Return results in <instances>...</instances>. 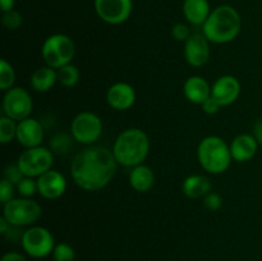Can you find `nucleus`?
Wrapping results in <instances>:
<instances>
[{"label":"nucleus","mask_w":262,"mask_h":261,"mask_svg":"<svg viewBox=\"0 0 262 261\" xmlns=\"http://www.w3.org/2000/svg\"><path fill=\"white\" fill-rule=\"evenodd\" d=\"M118 163L114 154L105 146L91 145L78 151L71 163L74 183L87 192L104 189L114 178Z\"/></svg>","instance_id":"f257e3e1"},{"label":"nucleus","mask_w":262,"mask_h":261,"mask_svg":"<svg viewBox=\"0 0 262 261\" xmlns=\"http://www.w3.org/2000/svg\"><path fill=\"white\" fill-rule=\"evenodd\" d=\"M242 27V19L232 5H219L211 10L206 22L202 25V33L212 44L223 45L237 38Z\"/></svg>","instance_id":"f03ea898"},{"label":"nucleus","mask_w":262,"mask_h":261,"mask_svg":"<svg viewBox=\"0 0 262 261\" xmlns=\"http://www.w3.org/2000/svg\"><path fill=\"white\" fill-rule=\"evenodd\" d=\"M118 165L135 168L143 164L150 153V138L140 128H127L118 135L112 148Z\"/></svg>","instance_id":"7ed1b4c3"},{"label":"nucleus","mask_w":262,"mask_h":261,"mask_svg":"<svg viewBox=\"0 0 262 261\" xmlns=\"http://www.w3.org/2000/svg\"><path fill=\"white\" fill-rule=\"evenodd\" d=\"M197 159L201 168L210 174L224 173L233 160L230 146L219 136H207L200 141Z\"/></svg>","instance_id":"20e7f679"},{"label":"nucleus","mask_w":262,"mask_h":261,"mask_svg":"<svg viewBox=\"0 0 262 261\" xmlns=\"http://www.w3.org/2000/svg\"><path fill=\"white\" fill-rule=\"evenodd\" d=\"M41 55L46 66L59 69L72 63L76 55V45L68 35L54 33L43 41Z\"/></svg>","instance_id":"39448f33"},{"label":"nucleus","mask_w":262,"mask_h":261,"mask_svg":"<svg viewBox=\"0 0 262 261\" xmlns=\"http://www.w3.org/2000/svg\"><path fill=\"white\" fill-rule=\"evenodd\" d=\"M42 215V209L40 204L33 199L26 197H14L13 200L4 204L3 216L7 219L10 225L15 227H28L35 225Z\"/></svg>","instance_id":"423d86ee"},{"label":"nucleus","mask_w":262,"mask_h":261,"mask_svg":"<svg viewBox=\"0 0 262 261\" xmlns=\"http://www.w3.org/2000/svg\"><path fill=\"white\" fill-rule=\"evenodd\" d=\"M54 154L45 146L25 148L23 153L18 156L17 164L26 177L38 178L43 173L49 171L53 166Z\"/></svg>","instance_id":"0eeeda50"},{"label":"nucleus","mask_w":262,"mask_h":261,"mask_svg":"<svg viewBox=\"0 0 262 261\" xmlns=\"http://www.w3.org/2000/svg\"><path fill=\"white\" fill-rule=\"evenodd\" d=\"M20 245L28 256L33 258H43L53 253L55 241L48 228L41 225H31L23 232Z\"/></svg>","instance_id":"6e6552de"},{"label":"nucleus","mask_w":262,"mask_h":261,"mask_svg":"<svg viewBox=\"0 0 262 261\" xmlns=\"http://www.w3.org/2000/svg\"><path fill=\"white\" fill-rule=\"evenodd\" d=\"M102 120L92 112H81L73 118L71 123V135L74 141L81 145L91 146L101 137Z\"/></svg>","instance_id":"1a4fd4ad"},{"label":"nucleus","mask_w":262,"mask_h":261,"mask_svg":"<svg viewBox=\"0 0 262 261\" xmlns=\"http://www.w3.org/2000/svg\"><path fill=\"white\" fill-rule=\"evenodd\" d=\"M33 109V101L30 92L22 87H12L5 91L3 97V113L15 122L30 118Z\"/></svg>","instance_id":"9d476101"},{"label":"nucleus","mask_w":262,"mask_h":261,"mask_svg":"<svg viewBox=\"0 0 262 261\" xmlns=\"http://www.w3.org/2000/svg\"><path fill=\"white\" fill-rule=\"evenodd\" d=\"M95 12L102 22L118 26L130 17L133 0H95Z\"/></svg>","instance_id":"9b49d317"},{"label":"nucleus","mask_w":262,"mask_h":261,"mask_svg":"<svg viewBox=\"0 0 262 261\" xmlns=\"http://www.w3.org/2000/svg\"><path fill=\"white\" fill-rule=\"evenodd\" d=\"M210 54V41L204 33H192L184 42V59L191 67H204L209 61Z\"/></svg>","instance_id":"f8f14e48"},{"label":"nucleus","mask_w":262,"mask_h":261,"mask_svg":"<svg viewBox=\"0 0 262 261\" xmlns=\"http://www.w3.org/2000/svg\"><path fill=\"white\" fill-rule=\"evenodd\" d=\"M241 95V83L237 77L225 74L219 77L211 86V97L220 106L234 104Z\"/></svg>","instance_id":"ddd939ff"},{"label":"nucleus","mask_w":262,"mask_h":261,"mask_svg":"<svg viewBox=\"0 0 262 261\" xmlns=\"http://www.w3.org/2000/svg\"><path fill=\"white\" fill-rule=\"evenodd\" d=\"M43 137H45V127L41 120L30 117L18 122L15 140L25 148L41 146Z\"/></svg>","instance_id":"4468645a"},{"label":"nucleus","mask_w":262,"mask_h":261,"mask_svg":"<svg viewBox=\"0 0 262 261\" xmlns=\"http://www.w3.org/2000/svg\"><path fill=\"white\" fill-rule=\"evenodd\" d=\"M136 90L127 82H117L106 91V102L112 109L124 112L130 109L136 102Z\"/></svg>","instance_id":"2eb2a0df"},{"label":"nucleus","mask_w":262,"mask_h":261,"mask_svg":"<svg viewBox=\"0 0 262 261\" xmlns=\"http://www.w3.org/2000/svg\"><path fill=\"white\" fill-rule=\"evenodd\" d=\"M37 188L38 193L46 200H56L63 196L67 191V179L66 177L58 170L50 169L49 171L43 173L38 178Z\"/></svg>","instance_id":"dca6fc26"},{"label":"nucleus","mask_w":262,"mask_h":261,"mask_svg":"<svg viewBox=\"0 0 262 261\" xmlns=\"http://www.w3.org/2000/svg\"><path fill=\"white\" fill-rule=\"evenodd\" d=\"M229 146L233 160L238 161V163H246L255 158L258 148V142L253 135L242 133L233 138Z\"/></svg>","instance_id":"f3484780"},{"label":"nucleus","mask_w":262,"mask_h":261,"mask_svg":"<svg viewBox=\"0 0 262 261\" xmlns=\"http://www.w3.org/2000/svg\"><path fill=\"white\" fill-rule=\"evenodd\" d=\"M183 94L189 102L202 105L211 97V86L201 76H191L183 84Z\"/></svg>","instance_id":"a211bd4d"},{"label":"nucleus","mask_w":262,"mask_h":261,"mask_svg":"<svg viewBox=\"0 0 262 261\" xmlns=\"http://www.w3.org/2000/svg\"><path fill=\"white\" fill-rule=\"evenodd\" d=\"M182 10L187 22L201 27L211 13L209 0H184Z\"/></svg>","instance_id":"6ab92c4d"},{"label":"nucleus","mask_w":262,"mask_h":261,"mask_svg":"<svg viewBox=\"0 0 262 261\" xmlns=\"http://www.w3.org/2000/svg\"><path fill=\"white\" fill-rule=\"evenodd\" d=\"M212 191V184L207 177L202 174H192L184 178L182 183V192L188 199H204Z\"/></svg>","instance_id":"aec40b11"},{"label":"nucleus","mask_w":262,"mask_h":261,"mask_svg":"<svg viewBox=\"0 0 262 261\" xmlns=\"http://www.w3.org/2000/svg\"><path fill=\"white\" fill-rule=\"evenodd\" d=\"M128 181H129V186L135 191L145 193V192H148L154 187L155 174H154V170L150 166L145 165V164H140V165L132 168V170L129 171Z\"/></svg>","instance_id":"412c9836"},{"label":"nucleus","mask_w":262,"mask_h":261,"mask_svg":"<svg viewBox=\"0 0 262 261\" xmlns=\"http://www.w3.org/2000/svg\"><path fill=\"white\" fill-rule=\"evenodd\" d=\"M58 82V73L56 69L51 67H41L37 68L30 78V84L36 92H48L55 86Z\"/></svg>","instance_id":"4be33fe9"},{"label":"nucleus","mask_w":262,"mask_h":261,"mask_svg":"<svg viewBox=\"0 0 262 261\" xmlns=\"http://www.w3.org/2000/svg\"><path fill=\"white\" fill-rule=\"evenodd\" d=\"M73 136L71 133L66 132H56L54 133L53 137L50 138V150L53 151V154H58V155H67L69 154V151L73 148Z\"/></svg>","instance_id":"5701e85b"},{"label":"nucleus","mask_w":262,"mask_h":261,"mask_svg":"<svg viewBox=\"0 0 262 261\" xmlns=\"http://www.w3.org/2000/svg\"><path fill=\"white\" fill-rule=\"evenodd\" d=\"M56 73H58V82L61 86L67 87V89L76 86L79 82V78H81L79 69L72 63L56 69Z\"/></svg>","instance_id":"b1692460"},{"label":"nucleus","mask_w":262,"mask_h":261,"mask_svg":"<svg viewBox=\"0 0 262 261\" xmlns=\"http://www.w3.org/2000/svg\"><path fill=\"white\" fill-rule=\"evenodd\" d=\"M17 124L18 122L7 115H3L0 118V143L2 145H7L14 140L17 136Z\"/></svg>","instance_id":"393cba45"},{"label":"nucleus","mask_w":262,"mask_h":261,"mask_svg":"<svg viewBox=\"0 0 262 261\" xmlns=\"http://www.w3.org/2000/svg\"><path fill=\"white\" fill-rule=\"evenodd\" d=\"M15 82V71L10 63H8L5 59L0 61V90L8 91L12 87H14Z\"/></svg>","instance_id":"a878e982"},{"label":"nucleus","mask_w":262,"mask_h":261,"mask_svg":"<svg viewBox=\"0 0 262 261\" xmlns=\"http://www.w3.org/2000/svg\"><path fill=\"white\" fill-rule=\"evenodd\" d=\"M51 256H53L54 261H74L76 260V251L68 243L60 242L56 243Z\"/></svg>","instance_id":"bb28decb"},{"label":"nucleus","mask_w":262,"mask_h":261,"mask_svg":"<svg viewBox=\"0 0 262 261\" xmlns=\"http://www.w3.org/2000/svg\"><path fill=\"white\" fill-rule=\"evenodd\" d=\"M15 189L19 193V197H26V199H32L36 193H38L37 181L31 177H23L22 181L15 186Z\"/></svg>","instance_id":"cd10ccee"},{"label":"nucleus","mask_w":262,"mask_h":261,"mask_svg":"<svg viewBox=\"0 0 262 261\" xmlns=\"http://www.w3.org/2000/svg\"><path fill=\"white\" fill-rule=\"evenodd\" d=\"M2 22H3V26H4L7 30L15 31L22 26L23 18H22V14H20L18 10L13 9V10H9V12L3 13Z\"/></svg>","instance_id":"c85d7f7f"},{"label":"nucleus","mask_w":262,"mask_h":261,"mask_svg":"<svg viewBox=\"0 0 262 261\" xmlns=\"http://www.w3.org/2000/svg\"><path fill=\"white\" fill-rule=\"evenodd\" d=\"M23 177L26 176L22 173V170H20V168L18 166L17 163L8 164L4 168V171H3V178L9 181L10 183H13L14 186H17V184L22 181Z\"/></svg>","instance_id":"c756f323"},{"label":"nucleus","mask_w":262,"mask_h":261,"mask_svg":"<svg viewBox=\"0 0 262 261\" xmlns=\"http://www.w3.org/2000/svg\"><path fill=\"white\" fill-rule=\"evenodd\" d=\"M223 202H224V200H223L222 194L212 191L202 199V205L209 211H217L223 206Z\"/></svg>","instance_id":"7c9ffc66"},{"label":"nucleus","mask_w":262,"mask_h":261,"mask_svg":"<svg viewBox=\"0 0 262 261\" xmlns=\"http://www.w3.org/2000/svg\"><path fill=\"white\" fill-rule=\"evenodd\" d=\"M15 192H17V189H15L14 184L10 183L7 179L2 178V181H0V202L4 205L14 199Z\"/></svg>","instance_id":"2f4dec72"},{"label":"nucleus","mask_w":262,"mask_h":261,"mask_svg":"<svg viewBox=\"0 0 262 261\" xmlns=\"http://www.w3.org/2000/svg\"><path fill=\"white\" fill-rule=\"evenodd\" d=\"M191 35L192 33L189 32V27L187 25H184V23H176L171 27V37L177 41L186 42Z\"/></svg>","instance_id":"473e14b6"},{"label":"nucleus","mask_w":262,"mask_h":261,"mask_svg":"<svg viewBox=\"0 0 262 261\" xmlns=\"http://www.w3.org/2000/svg\"><path fill=\"white\" fill-rule=\"evenodd\" d=\"M201 107H202V110L206 113V114L214 115V114H216V113H219L220 107L222 106H220V105L217 104L214 99H212V97H210V99H207L206 101L201 105Z\"/></svg>","instance_id":"72a5a7b5"},{"label":"nucleus","mask_w":262,"mask_h":261,"mask_svg":"<svg viewBox=\"0 0 262 261\" xmlns=\"http://www.w3.org/2000/svg\"><path fill=\"white\" fill-rule=\"evenodd\" d=\"M0 261H28L22 253L15 252V251H9V252L4 253L0 258Z\"/></svg>","instance_id":"f704fd0d"},{"label":"nucleus","mask_w":262,"mask_h":261,"mask_svg":"<svg viewBox=\"0 0 262 261\" xmlns=\"http://www.w3.org/2000/svg\"><path fill=\"white\" fill-rule=\"evenodd\" d=\"M253 136L257 140L258 145L262 146V119H258L253 127Z\"/></svg>","instance_id":"c9c22d12"},{"label":"nucleus","mask_w":262,"mask_h":261,"mask_svg":"<svg viewBox=\"0 0 262 261\" xmlns=\"http://www.w3.org/2000/svg\"><path fill=\"white\" fill-rule=\"evenodd\" d=\"M15 0H0V8H2V12H9V10L14 9Z\"/></svg>","instance_id":"e433bc0d"},{"label":"nucleus","mask_w":262,"mask_h":261,"mask_svg":"<svg viewBox=\"0 0 262 261\" xmlns=\"http://www.w3.org/2000/svg\"><path fill=\"white\" fill-rule=\"evenodd\" d=\"M9 223L7 222V219H5L4 216L0 217V233H2L3 235L5 234V232L8 230V228H9Z\"/></svg>","instance_id":"4c0bfd02"}]
</instances>
